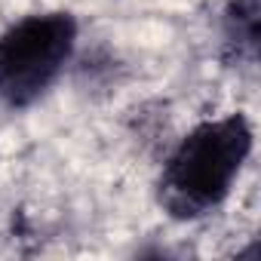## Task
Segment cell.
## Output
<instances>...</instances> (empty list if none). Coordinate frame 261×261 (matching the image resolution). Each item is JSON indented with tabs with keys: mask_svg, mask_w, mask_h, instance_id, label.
Returning a JSON list of instances; mask_svg holds the SVG:
<instances>
[{
	"mask_svg": "<svg viewBox=\"0 0 261 261\" xmlns=\"http://www.w3.org/2000/svg\"><path fill=\"white\" fill-rule=\"evenodd\" d=\"M252 148L255 133L243 111L200 120L178 139L160 169V209L175 221H197L215 212L230 197Z\"/></svg>",
	"mask_w": 261,
	"mask_h": 261,
	"instance_id": "obj_1",
	"label": "cell"
},
{
	"mask_svg": "<svg viewBox=\"0 0 261 261\" xmlns=\"http://www.w3.org/2000/svg\"><path fill=\"white\" fill-rule=\"evenodd\" d=\"M77 49V19L65 10L31 13L0 34V105L22 111L40 101Z\"/></svg>",
	"mask_w": 261,
	"mask_h": 261,
	"instance_id": "obj_2",
	"label": "cell"
},
{
	"mask_svg": "<svg viewBox=\"0 0 261 261\" xmlns=\"http://www.w3.org/2000/svg\"><path fill=\"white\" fill-rule=\"evenodd\" d=\"M258 28H261V4L258 0H230L224 10V43H227L230 59L255 62Z\"/></svg>",
	"mask_w": 261,
	"mask_h": 261,
	"instance_id": "obj_3",
	"label": "cell"
}]
</instances>
